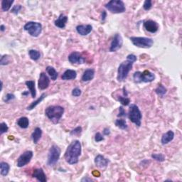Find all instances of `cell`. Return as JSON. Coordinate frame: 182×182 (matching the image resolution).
Masks as SVG:
<instances>
[{"mask_svg": "<svg viewBox=\"0 0 182 182\" xmlns=\"http://www.w3.org/2000/svg\"><path fill=\"white\" fill-rule=\"evenodd\" d=\"M5 27H4V25H1V27H0V30H1L2 31H5Z\"/></svg>", "mask_w": 182, "mask_h": 182, "instance_id": "bcb514c9", "label": "cell"}, {"mask_svg": "<svg viewBox=\"0 0 182 182\" xmlns=\"http://www.w3.org/2000/svg\"><path fill=\"white\" fill-rule=\"evenodd\" d=\"M46 97V93H43V94H41V96L39 97L38 99H37L36 100H35V101H34V102H32L31 105H30L29 106L27 107V110H31L34 109L39 103H41V102L43 101Z\"/></svg>", "mask_w": 182, "mask_h": 182, "instance_id": "d4e9b609", "label": "cell"}, {"mask_svg": "<svg viewBox=\"0 0 182 182\" xmlns=\"http://www.w3.org/2000/svg\"><path fill=\"white\" fill-rule=\"evenodd\" d=\"M115 125L118 128H120L121 130H125L127 129V122H126L125 120L124 119H118V120H116L115 122Z\"/></svg>", "mask_w": 182, "mask_h": 182, "instance_id": "f546056e", "label": "cell"}, {"mask_svg": "<svg viewBox=\"0 0 182 182\" xmlns=\"http://www.w3.org/2000/svg\"><path fill=\"white\" fill-rule=\"evenodd\" d=\"M81 144L80 141L74 140L69 144L65 152V160L69 164H76L78 162V158L81 155Z\"/></svg>", "mask_w": 182, "mask_h": 182, "instance_id": "6da1fadb", "label": "cell"}, {"mask_svg": "<svg viewBox=\"0 0 182 182\" xmlns=\"http://www.w3.org/2000/svg\"><path fill=\"white\" fill-rule=\"evenodd\" d=\"M27 87L29 88V90L31 93V97L33 98H35L36 97V88H35V82L34 81H27L25 82Z\"/></svg>", "mask_w": 182, "mask_h": 182, "instance_id": "603a6c76", "label": "cell"}, {"mask_svg": "<svg viewBox=\"0 0 182 182\" xmlns=\"http://www.w3.org/2000/svg\"><path fill=\"white\" fill-rule=\"evenodd\" d=\"M128 118H129L130 121H131L132 122L134 123L137 127H140L142 115L140 110L138 108V106L134 104H132L130 106L129 113H128Z\"/></svg>", "mask_w": 182, "mask_h": 182, "instance_id": "5b68a950", "label": "cell"}, {"mask_svg": "<svg viewBox=\"0 0 182 182\" xmlns=\"http://www.w3.org/2000/svg\"><path fill=\"white\" fill-rule=\"evenodd\" d=\"M102 140H104L103 136H102V135L100 134V132H97L95 135V141L96 142H101Z\"/></svg>", "mask_w": 182, "mask_h": 182, "instance_id": "60d3db41", "label": "cell"}, {"mask_svg": "<svg viewBox=\"0 0 182 182\" xmlns=\"http://www.w3.org/2000/svg\"><path fill=\"white\" fill-rule=\"evenodd\" d=\"M60 156V149L56 145H53L49 149L48 155L47 164L53 167L58 162Z\"/></svg>", "mask_w": 182, "mask_h": 182, "instance_id": "9c48e42d", "label": "cell"}, {"mask_svg": "<svg viewBox=\"0 0 182 182\" xmlns=\"http://www.w3.org/2000/svg\"><path fill=\"white\" fill-rule=\"evenodd\" d=\"M174 138V133L172 130H169L167 132H166L165 134L162 135V139H161V142L163 145L169 143L170 142H172Z\"/></svg>", "mask_w": 182, "mask_h": 182, "instance_id": "44dd1931", "label": "cell"}, {"mask_svg": "<svg viewBox=\"0 0 182 182\" xmlns=\"http://www.w3.org/2000/svg\"><path fill=\"white\" fill-rule=\"evenodd\" d=\"M22 6L19 5V4H18V5H15L13 6L12 9H11V12L15 14H17L20 11L21 9H22Z\"/></svg>", "mask_w": 182, "mask_h": 182, "instance_id": "f35d334b", "label": "cell"}, {"mask_svg": "<svg viewBox=\"0 0 182 182\" xmlns=\"http://www.w3.org/2000/svg\"><path fill=\"white\" fill-rule=\"evenodd\" d=\"M11 57L9 55H3L2 56L1 59H0V65L1 66H5V65H8L11 61Z\"/></svg>", "mask_w": 182, "mask_h": 182, "instance_id": "1f68e13d", "label": "cell"}, {"mask_svg": "<svg viewBox=\"0 0 182 182\" xmlns=\"http://www.w3.org/2000/svg\"><path fill=\"white\" fill-rule=\"evenodd\" d=\"M8 130L9 127L5 122H2L0 124V134H3L4 133L8 132Z\"/></svg>", "mask_w": 182, "mask_h": 182, "instance_id": "d590c367", "label": "cell"}, {"mask_svg": "<svg viewBox=\"0 0 182 182\" xmlns=\"http://www.w3.org/2000/svg\"><path fill=\"white\" fill-rule=\"evenodd\" d=\"M95 76V71L92 68H88L86 69L82 76V78H81V80L83 82H88V81H90L93 80Z\"/></svg>", "mask_w": 182, "mask_h": 182, "instance_id": "d6986e66", "label": "cell"}, {"mask_svg": "<svg viewBox=\"0 0 182 182\" xmlns=\"http://www.w3.org/2000/svg\"><path fill=\"white\" fill-rule=\"evenodd\" d=\"M93 180L90 178H88V177H84L82 179H81V181H92Z\"/></svg>", "mask_w": 182, "mask_h": 182, "instance_id": "f6af8a7d", "label": "cell"}, {"mask_svg": "<svg viewBox=\"0 0 182 182\" xmlns=\"http://www.w3.org/2000/svg\"><path fill=\"white\" fill-rule=\"evenodd\" d=\"M17 125L19 127H20L22 129H27L29 127V119L26 117H22V118H19L17 121Z\"/></svg>", "mask_w": 182, "mask_h": 182, "instance_id": "484cf974", "label": "cell"}, {"mask_svg": "<svg viewBox=\"0 0 182 182\" xmlns=\"http://www.w3.org/2000/svg\"><path fill=\"white\" fill-rule=\"evenodd\" d=\"M103 134L106 136H108V135L110 134V131L109 128H105L103 130Z\"/></svg>", "mask_w": 182, "mask_h": 182, "instance_id": "ee69618b", "label": "cell"}, {"mask_svg": "<svg viewBox=\"0 0 182 182\" xmlns=\"http://www.w3.org/2000/svg\"><path fill=\"white\" fill-rule=\"evenodd\" d=\"M28 94H29V92H28V91H27V92H25V93H22V95H27Z\"/></svg>", "mask_w": 182, "mask_h": 182, "instance_id": "7dc6e473", "label": "cell"}, {"mask_svg": "<svg viewBox=\"0 0 182 182\" xmlns=\"http://www.w3.org/2000/svg\"><path fill=\"white\" fill-rule=\"evenodd\" d=\"M64 113V108L60 105H51L45 110V115L53 124H58Z\"/></svg>", "mask_w": 182, "mask_h": 182, "instance_id": "3957f363", "label": "cell"}, {"mask_svg": "<svg viewBox=\"0 0 182 182\" xmlns=\"http://www.w3.org/2000/svg\"><path fill=\"white\" fill-rule=\"evenodd\" d=\"M81 132H82V127H77L74 130H71V132H70V134L74 135V136H78V135L81 134Z\"/></svg>", "mask_w": 182, "mask_h": 182, "instance_id": "e575fe53", "label": "cell"}, {"mask_svg": "<svg viewBox=\"0 0 182 182\" xmlns=\"http://www.w3.org/2000/svg\"><path fill=\"white\" fill-rule=\"evenodd\" d=\"M123 40L121 35L119 34H116L114 36L113 41L111 42L110 46V52H116L117 51L120 49L122 46Z\"/></svg>", "mask_w": 182, "mask_h": 182, "instance_id": "8fae6325", "label": "cell"}, {"mask_svg": "<svg viewBox=\"0 0 182 182\" xmlns=\"http://www.w3.org/2000/svg\"><path fill=\"white\" fill-rule=\"evenodd\" d=\"M126 115V113H125V109L123 108V107L120 106V108H119V114H118V117H125Z\"/></svg>", "mask_w": 182, "mask_h": 182, "instance_id": "b9f144b4", "label": "cell"}, {"mask_svg": "<svg viewBox=\"0 0 182 182\" xmlns=\"http://www.w3.org/2000/svg\"><path fill=\"white\" fill-rule=\"evenodd\" d=\"M152 6V3H151V0H146L145 2H144L143 4V8L144 10H149Z\"/></svg>", "mask_w": 182, "mask_h": 182, "instance_id": "74e56055", "label": "cell"}, {"mask_svg": "<svg viewBox=\"0 0 182 182\" xmlns=\"http://www.w3.org/2000/svg\"><path fill=\"white\" fill-rule=\"evenodd\" d=\"M15 99V95L12 94V93H8L5 95V97H4V101L5 102H9Z\"/></svg>", "mask_w": 182, "mask_h": 182, "instance_id": "8d00e7d4", "label": "cell"}, {"mask_svg": "<svg viewBox=\"0 0 182 182\" xmlns=\"http://www.w3.org/2000/svg\"><path fill=\"white\" fill-rule=\"evenodd\" d=\"M42 136V130L41 128L39 127H36L35 128L34 132L32 133L31 135V138L32 140H33L34 144H37L38 142L39 141V139H41V137Z\"/></svg>", "mask_w": 182, "mask_h": 182, "instance_id": "7402d4cb", "label": "cell"}, {"mask_svg": "<svg viewBox=\"0 0 182 182\" xmlns=\"http://www.w3.org/2000/svg\"><path fill=\"white\" fill-rule=\"evenodd\" d=\"M14 1V0H3L2 2V9L4 11H7L10 9Z\"/></svg>", "mask_w": 182, "mask_h": 182, "instance_id": "83f0119b", "label": "cell"}, {"mask_svg": "<svg viewBox=\"0 0 182 182\" xmlns=\"http://www.w3.org/2000/svg\"><path fill=\"white\" fill-rule=\"evenodd\" d=\"M133 45L139 48H149L153 46L154 40L147 37H135L132 36L130 38Z\"/></svg>", "mask_w": 182, "mask_h": 182, "instance_id": "52a82bcc", "label": "cell"}, {"mask_svg": "<svg viewBox=\"0 0 182 182\" xmlns=\"http://www.w3.org/2000/svg\"><path fill=\"white\" fill-rule=\"evenodd\" d=\"M77 77V73L74 70L68 69L64 72V74L62 75L61 78L64 81H69V80H73L76 79Z\"/></svg>", "mask_w": 182, "mask_h": 182, "instance_id": "ffe728a7", "label": "cell"}, {"mask_svg": "<svg viewBox=\"0 0 182 182\" xmlns=\"http://www.w3.org/2000/svg\"><path fill=\"white\" fill-rule=\"evenodd\" d=\"M24 29L31 36L38 37L42 31V25L39 22H29L24 25Z\"/></svg>", "mask_w": 182, "mask_h": 182, "instance_id": "ba28073f", "label": "cell"}, {"mask_svg": "<svg viewBox=\"0 0 182 182\" xmlns=\"http://www.w3.org/2000/svg\"><path fill=\"white\" fill-rule=\"evenodd\" d=\"M50 85V79L47 76L45 73L42 72L40 73L39 76V79L38 82V86L39 88L41 90H45L46 88H48V86Z\"/></svg>", "mask_w": 182, "mask_h": 182, "instance_id": "7c38bea8", "label": "cell"}, {"mask_svg": "<svg viewBox=\"0 0 182 182\" xmlns=\"http://www.w3.org/2000/svg\"><path fill=\"white\" fill-rule=\"evenodd\" d=\"M3 89V83H2V81L1 82V91Z\"/></svg>", "mask_w": 182, "mask_h": 182, "instance_id": "c3c4849f", "label": "cell"}, {"mask_svg": "<svg viewBox=\"0 0 182 182\" xmlns=\"http://www.w3.org/2000/svg\"><path fill=\"white\" fill-rule=\"evenodd\" d=\"M133 79L137 83H151L155 81V75L147 70L143 72L137 71L133 75Z\"/></svg>", "mask_w": 182, "mask_h": 182, "instance_id": "277c9868", "label": "cell"}, {"mask_svg": "<svg viewBox=\"0 0 182 182\" xmlns=\"http://www.w3.org/2000/svg\"><path fill=\"white\" fill-rule=\"evenodd\" d=\"M33 157V151H26L22 154L17 159V167H23L31 162V159Z\"/></svg>", "mask_w": 182, "mask_h": 182, "instance_id": "30bf717a", "label": "cell"}, {"mask_svg": "<svg viewBox=\"0 0 182 182\" xmlns=\"http://www.w3.org/2000/svg\"><path fill=\"white\" fill-rule=\"evenodd\" d=\"M110 161L101 155H98L95 158V164L99 168H105L108 165Z\"/></svg>", "mask_w": 182, "mask_h": 182, "instance_id": "e0dca14e", "label": "cell"}, {"mask_svg": "<svg viewBox=\"0 0 182 182\" xmlns=\"http://www.w3.org/2000/svg\"><path fill=\"white\" fill-rule=\"evenodd\" d=\"M81 95V90L78 88H76L72 90V95L74 97H78Z\"/></svg>", "mask_w": 182, "mask_h": 182, "instance_id": "ab89813d", "label": "cell"}, {"mask_svg": "<svg viewBox=\"0 0 182 182\" xmlns=\"http://www.w3.org/2000/svg\"><path fill=\"white\" fill-rule=\"evenodd\" d=\"M118 101L120 102L122 105L127 106L130 103V99L125 96H118Z\"/></svg>", "mask_w": 182, "mask_h": 182, "instance_id": "d6a6232c", "label": "cell"}, {"mask_svg": "<svg viewBox=\"0 0 182 182\" xmlns=\"http://www.w3.org/2000/svg\"><path fill=\"white\" fill-rule=\"evenodd\" d=\"M151 158L154 159L157 161V162H162L165 160V157L164 155L162 154H152L151 155Z\"/></svg>", "mask_w": 182, "mask_h": 182, "instance_id": "836d02e7", "label": "cell"}, {"mask_svg": "<svg viewBox=\"0 0 182 182\" xmlns=\"http://www.w3.org/2000/svg\"><path fill=\"white\" fill-rule=\"evenodd\" d=\"M106 17H107L106 11L105 10H103V11H102V17H102V22H104V21L105 20Z\"/></svg>", "mask_w": 182, "mask_h": 182, "instance_id": "7bdbcfd3", "label": "cell"}, {"mask_svg": "<svg viewBox=\"0 0 182 182\" xmlns=\"http://www.w3.org/2000/svg\"><path fill=\"white\" fill-rule=\"evenodd\" d=\"M93 27L90 24L78 25L76 27V31L81 36H86L92 31Z\"/></svg>", "mask_w": 182, "mask_h": 182, "instance_id": "9a60e30c", "label": "cell"}, {"mask_svg": "<svg viewBox=\"0 0 182 182\" xmlns=\"http://www.w3.org/2000/svg\"><path fill=\"white\" fill-rule=\"evenodd\" d=\"M137 60V56L134 54H130L127 56V60L121 63L118 70L117 79L119 82H122L127 78L128 74L131 71L133 64Z\"/></svg>", "mask_w": 182, "mask_h": 182, "instance_id": "7a4b0ae2", "label": "cell"}, {"mask_svg": "<svg viewBox=\"0 0 182 182\" xmlns=\"http://www.w3.org/2000/svg\"><path fill=\"white\" fill-rule=\"evenodd\" d=\"M9 169H10V166L8 163L4 162L0 163V173H1L2 176H7L9 172Z\"/></svg>", "mask_w": 182, "mask_h": 182, "instance_id": "cb8c5ba5", "label": "cell"}, {"mask_svg": "<svg viewBox=\"0 0 182 182\" xmlns=\"http://www.w3.org/2000/svg\"><path fill=\"white\" fill-rule=\"evenodd\" d=\"M105 6L113 14H121L125 12L126 10L124 2L121 0H111L108 2Z\"/></svg>", "mask_w": 182, "mask_h": 182, "instance_id": "8992f818", "label": "cell"}, {"mask_svg": "<svg viewBox=\"0 0 182 182\" xmlns=\"http://www.w3.org/2000/svg\"><path fill=\"white\" fill-rule=\"evenodd\" d=\"M68 17L64 14H60L56 20L55 21V26L60 29H64L68 22Z\"/></svg>", "mask_w": 182, "mask_h": 182, "instance_id": "ac0fdd59", "label": "cell"}, {"mask_svg": "<svg viewBox=\"0 0 182 182\" xmlns=\"http://www.w3.org/2000/svg\"><path fill=\"white\" fill-rule=\"evenodd\" d=\"M68 60L70 63L74 64H83L85 63V58L83 57V56L78 52L71 53L68 56Z\"/></svg>", "mask_w": 182, "mask_h": 182, "instance_id": "4fadbf2b", "label": "cell"}, {"mask_svg": "<svg viewBox=\"0 0 182 182\" xmlns=\"http://www.w3.org/2000/svg\"><path fill=\"white\" fill-rule=\"evenodd\" d=\"M167 88H166L162 84H159L158 87L155 89V93L159 95V96L161 97H163L165 95L166 93H167Z\"/></svg>", "mask_w": 182, "mask_h": 182, "instance_id": "f1b7e54d", "label": "cell"}, {"mask_svg": "<svg viewBox=\"0 0 182 182\" xmlns=\"http://www.w3.org/2000/svg\"><path fill=\"white\" fill-rule=\"evenodd\" d=\"M144 27L149 33L155 34L159 30V24L153 20H147L144 22Z\"/></svg>", "mask_w": 182, "mask_h": 182, "instance_id": "5bb4252c", "label": "cell"}, {"mask_svg": "<svg viewBox=\"0 0 182 182\" xmlns=\"http://www.w3.org/2000/svg\"><path fill=\"white\" fill-rule=\"evenodd\" d=\"M32 176H33L34 178H36L37 180L41 182H46L47 181L46 174L44 173L43 169H42V168H39V169H34L33 172V174H32Z\"/></svg>", "mask_w": 182, "mask_h": 182, "instance_id": "2e32d148", "label": "cell"}, {"mask_svg": "<svg viewBox=\"0 0 182 182\" xmlns=\"http://www.w3.org/2000/svg\"><path fill=\"white\" fill-rule=\"evenodd\" d=\"M46 72L49 75V76L51 77V80L53 81H56L58 78V73L57 71H56V69L53 67L51 66H48L46 68Z\"/></svg>", "mask_w": 182, "mask_h": 182, "instance_id": "4316f807", "label": "cell"}, {"mask_svg": "<svg viewBox=\"0 0 182 182\" xmlns=\"http://www.w3.org/2000/svg\"><path fill=\"white\" fill-rule=\"evenodd\" d=\"M29 55L31 59L33 60H38L41 57V53L38 51L31 49L29 51Z\"/></svg>", "mask_w": 182, "mask_h": 182, "instance_id": "4dcf8cb0", "label": "cell"}]
</instances>
